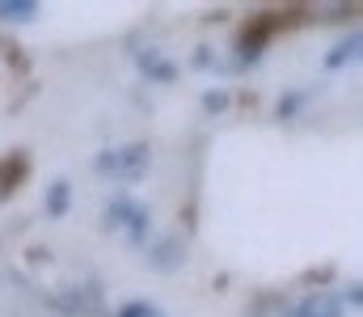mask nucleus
<instances>
[{"mask_svg":"<svg viewBox=\"0 0 363 317\" xmlns=\"http://www.w3.org/2000/svg\"><path fill=\"white\" fill-rule=\"evenodd\" d=\"M148 161H152L148 144H118V148L97 152L93 169H97V178H110V182H140Z\"/></svg>","mask_w":363,"mask_h":317,"instance_id":"obj_1","label":"nucleus"},{"mask_svg":"<svg viewBox=\"0 0 363 317\" xmlns=\"http://www.w3.org/2000/svg\"><path fill=\"white\" fill-rule=\"evenodd\" d=\"M203 106H207V114H220V110L228 106V94H224V89H207V94H203Z\"/></svg>","mask_w":363,"mask_h":317,"instance_id":"obj_9","label":"nucleus"},{"mask_svg":"<svg viewBox=\"0 0 363 317\" xmlns=\"http://www.w3.org/2000/svg\"><path fill=\"white\" fill-rule=\"evenodd\" d=\"M106 228H123L135 245H144V237H148V211L140 208V204H131V199H114L106 208Z\"/></svg>","mask_w":363,"mask_h":317,"instance_id":"obj_2","label":"nucleus"},{"mask_svg":"<svg viewBox=\"0 0 363 317\" xmlns=\"http://www.w3.org/2000/svg\"><path fill=\"white\" fill-rule=\"evenodd\" d=\"M38 4L34 0H0V21H34Z\"/></svg>","mask_w":363,"mask_h":317,"instance_id":"obj_4","label":"nucleus"},{"mask_svg":"<svg viewBox=\"0 0 363 317\" xmlns=\"http://www.w3.org/2000/svg\"><path fill=\"white\" fill-rule=\"evenodd\" d=\"M140 64L152 72V81H174V64H169V60H161L157 51H144V55H140Z\"/></svg>","mask_w":363,"mask_h":317,"instance_id":"obj_6","label":"nucleus"},{"mask_svg":"<svg viewBox=\"0 0 363 317\" xmlns=\"http://www.w3.org/2000/svg\"><path fill=\"white\" fill-rule=\"evenodd\" d=\"M355 55H359V34H351V38H347V43H342V47H334V51H330V60H325V64H330V68H342V64H351V60H355Z\"/></svg>","mask_w":363,"mask_h":317,"instance_id":"obj_7","label":"nucleus"},{"mask_svg":"<svg viewBox=\"0 0 363 317\" xmlns=\"http://www.w3.org/2000/svg\"><path fill=\"white\" fill-rule=\"evenodd\" d=\"M296 106H300V94L283 98V106H279V118H291V114H296Z\"/></svg>","mask_w":363,"mask_h":317,"instance_id":"obj_10","label":"nucleus"},{"mask_svg":"<svg viewBox=\"0 0 363 317\" xmlns=\"http://www.w3.org/2000/svg\"><path fill=\"white\" fill-rule=\"evenodd\" d=\"M118 317H165L152 301H127L123 309H118Z\"/></svg>","mask_w":363,"mask_h":317,"instance_id":"obj_8","label":"nucleus"},{"mask_svg":"<svg viewBox=\"0 0 363 317\" xmlns=\"http://www.w3.org/2000/svg\"><path fill=\"white\" fill-rule=\"evenodd\" d=\"M287 317H342V301L330 292H317V296H304L300 305H291Z\"/></svg>","mask_w":363,"mask_h":317,"instance_id":"obj_3","label":"nucleus"},{"mask_svg":"<svg viewBox=\"0 0 363 317\" xmlns=\"http://www.w3.org/2000/svg\"><path fill=\"white\" fill-rule=\"evenodd\" d=\"M68 195H72V191H68V182H64V178H55V182H51V191H47V211H51V216H64V211H68Z\"/></svg>","mask_w":363,"mask_h":317,"instance_id":"obj_5","label":"nucleus"}]
</instances>
